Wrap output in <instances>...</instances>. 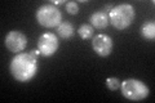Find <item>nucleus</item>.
Wrapping results in <instances>:
<instances>
[{
  "label": "nucleus",
  "mask_w": 155,
  "mask_h": 103,
  "mask_svg": "<svg viewBox=\"0 0 155 103\" xmlns=\"http://www.w3.org/2000/svg\"><path fill=\"white\" fill-rule=\"evenodd\" d=\"M4 44H5V48L9 52L14 53V54H18V53H22L26 49L27 37L23 32L18 30H13L7 34Z\"/></svg>",
  "instance_id": "nucleus-6"
},
{
  "label": "nucleus",
  "mask_w": 155,
  "mask_h": 103,
  "mask_svg": "<svg viewBox=\"0 0 155 103\" xmlns=\"http://www.w3.org/2000/svg\"><path fill=\"white\" fill-rule=\"evenodd\" d=\"M74 26L70 22H61V24L57 27V35L61 39H70L74 35Z\"/></svg>",
  "instance_id": "nucleus-9"
},
{
  "label": "nucleus",
  "mask_w": 155,
  "mask_h": 103,
  "mask_svg": "<svg viewBox=\"0 0 155 103\" xmlns=\"http://www.w3.org/2000/svg\"><path fill=\"white\" fill-rule=\"evenodd\" d=\"M11 73L18 82H28L38 73V58L30 53H18L11 61Z\"/></svg>",
  "instance_id": "nucleus-1"
},
{
  "label": "nucleus",
  "mask_w": 155,
  "mask_h": 103,
  "mask_svg": "<svg viewBox=\"0 0 155 103\" xmlns=\"http://www.w3.org/2000/svg\"><path fill=\"white\" fill-rule=\"evenodd\" d=\"M120 84H122V81L119 79H116V77H109V79H106V86H107L109 90H118L120 88Z\"/></svg>",
  "instance_id": "nucleus-12"
},
{
  "label": "nucleus",
  "mask_w": 155,
  "mask_h": 103,
  "mask_svg": "<svg viewBox=\"0 0 155 103\" xmlns=\"http://www.w3.org/2000/svg\"><path fill=\"white\" fill-rule=\"evenodd\" d=\"M120 92L124 98L132 102H140L147 98L150 94L149 86L143 81L137 79H127L120 84Z\"/></svg>",
  "instance_id": "nucleus-3"
},
{
  "label": "nucleus",
  "mask_w": 155,
  "mask_h": 103,
  "mask_svg": "<svg viewBox=\"0 0 155 103\" xmlns=\"http://www.w3.org/2000/svg\"><path fill=\"white\" fill-rule=\"evenodd\" d=\"M92 48L100 57H107L113 52V39L105 34H98L92 40Z\"/></svg>",
  "instance_id": "nucleus-7"
},
{
  "label": "nucleus",
  "mask_w": 155,
  "mask_h": 103,
  "mask_svg": "<svg viewBox=\"0 0 155 103\" xmlns=\"http://www.w3.org/2000/svg\"><path fill=\"white\" fill-rule=\"evenodd\" d=\"M35 18L40 26L45 28H54L61 24L62 14L60 9L53 4H44L36 9Z\"/></svg>",
  "instance_id": "nucleus-4"
},
{
  "label": "nucleus",
  "mask_w": 155,
  "mask_h": 103,
  "mask_svg": "<svg viewBox=\"0 0 155 103\" xmlns=\"http://www.w3.org/2000/svg\"><path fill=\"white\" fill-rule=\"evenodd\" d=\"M136 17V11L130 4H119L109 13V22L116 30H125L133 23Z\"/></svg>",
  "instance_id": "nucleus-2"
},
{
  "label": "nucleus",
  "mask_w": 155,
  "mask_h": 103,
  "mask_svg": "<svg viewBox=\"0 0 155 103\" xmlns=\"http://www.w3.org/2000/svg\"><path fill=\"white\" fill-rule=\"evenodd\" d=\"M62 4H65V0H54V2H53V5H54V7L62 5Z\"/></svg>",
  "instance_id": "nucleus-15"
},
{
  "label": "nucleus",
  "mask_w": 155,
  "mask_h": 103,
  "mask_svg": "<svg viewBox=\"0 0 155 103\" xmlns=\"http://www.w3.org/2000/svg\"><path fill=\"white\" fill-rule=\"evenodd\" d=\"M91 26L97 30H104L109 26V14L106 12H94L89 18Z\"/></svg>",
  "instance_id": "nucleus-8"
},
{
  "label": "nucleus",
  "mask_w": 155,
  "mask_h": 103,
  "mask_svg": "<svg viewBox=\"0 0 155 103\" xmlns=\"http://www.w3.org/2000/svg\"><path fill=\"white\" fill-rule=\"evenodd\" d=\"M60 41L56 34L53 32H45L40 35L38 40V49L43 57H52L58 50Z\"/></svg>",
  "instance_id": "nucleus-5"
},
{
  "label": "nucleus",
  "mask_w": 155,
  "mask_h": 103,
  "mask_svg": "<svg viewBox=\"0 0 155 103\" xmlns=\"http://www.w3.org/2000/svg\"><path fill=\"white\" fill-rule=\"evenodd\" d=\"M93 32H94V28L88 23H83L79 28H78V34H79V36L81 39H84V40L91 39L92 36H93Z\"/></svg>",
  "instance_id": "nucleus-11"
},
{
  "label": "nucleus",
  "mask_w": 155,
  "mask_h": 103,
  "mask_svg": "<svg viewBox=\"0 0 155 103\" xmlns=\"http://www.w3.org/2000/svg\"><path fill=\"white\" fill-rule=\"evenodd\" d=\"M141 35L146 39V40H150V41L154 40L155 39V23H154V21H147L142 24Z\"/></svg>",
  "instance_id": "nucleus-10"
},
{
  "label": "nucleus",
  "mask_w": 155,
  "mask_h": 103,
  "mask_svg": "<svg viewBox=\"0 0 155 103\" xmlns=\"http://www.w3.org/2000/svg\"><path fill=\"white\" fill-rule=\"evenodd\" d=\"M66 12L71 14V16H75V14L79 13V5H78L76 2H67L66 3Z\"/></svg>",
  "instance_id": "nucleus-13"
},
{
  "label": "nucleus",
  "mask_w": 155,
  "mask_h": 103,
  "mask_svg": "<svg viewBox=\"0 0 155 103\" xmlns=\"http://www.w3.org/2000/svg\"><path fill=\"white\" fill-rule=\"evenodd\" d=\"M28 53H30V54H31L32 57H35V58H38V57H39V54H40V52H39V49H32V50H30Z\"/></svg>",
  "instance_id": "nucleus-14"
},
{
  "label": "nucleus",
  "mask_w": 155,
  "mask_h": 103,
  "mask_svg": "<svg viewBox=\"0 0 155 103\" xmlns=\"http://www.w3.org/2000/svg\"><path fill=\"white\" fill-rule=\"evenodd\" d=\"M105 9H106V12H109V13H110V11L113 9V7H111V5H106V7H105Z\"/></svg>",
  "instance_id": "nucleus-16"
}]
</instances>
